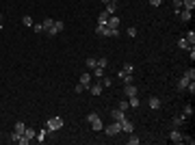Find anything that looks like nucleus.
<instances>
[{"instance_id": "nucleus-1", "label": "nucleus", "mask_w": 195, "mask_h": 145, "mask_svg": "<svg viewBox=\"0 0 195 145\" xmlns=\"http://www.w3.org/2000/svg\"><path fill=\"white\" fill-rule=\"evenodd\" d=\"M96 35H102V37H117L119 30H117V28H108V26H104V24H98Z\"/></svg>"}, {"instance_id": "nucleus-2", "label": "nucleus", "mask_w": 195, "mask_h": 145, "mask_svg": "<svg viewBox=\"0 0 195 145\" xmlns=\"http://www.w3.org/2000/svg\"><path fill=\"white\" fill-rule=\"evenodd\" d=\"M61 128H63V119H61V117H52V119H48V124H46V130H48V132L61 130Z\"/></svg>"}, {"instance_id": "nucleus-3", "label": "nucleus", "mask_w": 195, "mask_h": 145, "mask_svg": "<svg viewBox=\"0 0 195 145\" xmlns=\"http://www.w3.org/2000/svg\"><path fill=\"white\" fill-rule=\"evenodd\" d=\"M104 132H106L108 137H115V134H119V132H121V124H119V121H115V124H108V126L104 128Z\"/></svg>"}, {"instance_id": "nucleus-4", "label": "nucleus", "mask_w": 195, "mask_h": 145, "mask_svg": "<svg viewBox=\"0 0 195 145\" xmlns=\"http://www.w3.org/2000/svg\"><path fill=\"white\" fill-rule=\"evenodd\" d=\"M63 28H65V22H61V20H54V28L50 30L48 35H50V37H54V35H59Z\"/></svg>"}, {"instance_id": "nucleus-5", "label": "nucleus", "mask_w": 195, "mask_h": 145, "mask_svg": "<svg viewBox=\"0 0 195 145\" xmlns=\"http://www.w3.org/2000/svg\"><path fill=\"white\" fill-rule=\"evenodd\" d=\"M111 117H113L115 121H124V119H126V113L119 110V108H113V110H111Z\"/></svg>"}, {"instance_id": "nucleus-6", "label": "nucleus", "mask_w": 195, "mask_h": 145, "mask_svg": "<svg viewBox=\"0 0 195 145\" xmlns=\"http://www.w3.org/2000/svg\"><path fill=\"white\" fill-rule=\"evenodd\" d=\"M119 124H121V130H124V132H128V134H130V132H135V124H132V121L124 119V121H119Z\"/></svg>"}, {"instance_id": "nucleus-7", "label": "nucleus", "mask_w": 195, "mask_h": 145, "mask_svg": "<svg viewBox=\"0 0 195 145\" xmlns=\"http://www.w3.org/2000/svg\"><path fill=\"white\" fill-rule=\"evenodd\" d=\"M178 15H180V20H184V22H189V20L193 17V11H187V9H180V11H178Z\"/></svg>"}, {"instance_id": "nucleus-8", "label": "nucleus", "mask_w": 195, "mask_h": 145, "mask_svg": "<svg viewBox=\"0 0 195 145\" xmlns=\"http://www.w3.org/2000/svg\"><path fill=\"white\" fill-rule=\"evenodd\" d=\"M169 139H171L174 143H182V134H180V132H178L176 128H174V130L169 132Z\"/></svg>"}, {"instance_id": "nucleus-9", "label": "nucleus", "mask_w": 195, "mask_h": 145, "mask_svg": "<svg viewBox=\"0 0 195 145\" xmlns=\"http://www.w3.org/2000/svg\"><path fill=\"white\" fill-rule=\"evenodd\" d=\"M41 24H44V30H46V33H50V30L54 28V20H52V17H46Z\"/></svg>"}, {"instance_id": "nucleus-10", "label": "nucleus", "mask_w": 195, "mask_h": 145, "mask_svg": "<svg viewBox=\"0 0 195 145\" xmlns=\"http://www.w3.org/2000/svg\"><path fill=\"white\" fill-rule=\"evenodd\" d=\"M189 82H191V80H189V78H187V76H184V74H182V78H180V80H178V89H180V91H184V89H187V85H189Z\"/></svg>"}, {"instance_id": "nucleus-11", "label": "nucleus", "mask_w": 195, "mask_h": 145, "mask_svg": "<svg viewBox=\"0 0 195 145\" xmlns=\"http://www.w3.org/2000/svg\"><path fill=\"white\" fill-rule=\"evenodd\" d=\"M104 7H106V9H104V11H106V13H108V15H113V13H115V11H117V2H115V0H113V2H108V4H104Z\"/></svg>"}, {"instance_id": "nucleus-12", "label": "nucleus", "mask_w": 195, "mask_h": 145, "mask_svg": "<svg viewBox=\"0 0 195 145\" xmlns=\"http://www.w3.org/2000/svg\"><path fill=\"white\" fill-rule=\"evenodd\" d=\"M108 17H111V15H108L106 11H102V13L98 15V24H104V26H106V22H108Z\"/></svg>"}, {"instance_id": "nucleus-13", "label": "nucleus", "mask_w": 195, "mask_h": 145, "mask_svg": "<svg viewBox=\"0 0 195 145\" xmlns=\"http://www.w3.org/2000/svg\"><path fill=\"white\" fill-rule=\"evenodd\" d=\"M106 26H108V28H119V17H108Z\"/></svg>"}, {"instance_id": "nucleus-14", "label": "nucleus", "mask_w": 195, "mask_h": 145, "mask_svg": "<svg viewBox=\"0 0 195 145\" xmlns=\"http://www.w3.org/2000/svg\"><path fill=\"white\" fill-rule=\"evenodd\" d=\"M80 82L89 89V85H91V74H89V72H87V74H83V76H80Z\"/></svg>"}, {"instance_id": "nucleus-15", "label": "nucleus", "mask_w": 195, "mask_h": 145, "mask_svg": "<svg viewBox=\"0 0 195 145\" xmlns=\"http://www.w3.org/2000/svg\"><path fill=\"white\" fill-rule=\"evenodd\" d=\"M117 76H119V80H124L126 85H132V74H121V72H119Z\"/></svg>"}, {"instance_id": "nucleus-16", "label": "nucleus", "mask_w": 195, "mask_h": 145, "mask_svg": "<svg viewBox=\"0 0 195 145\" xmlns=\"http://www.w3.org/2000/svg\"><path fill=\"white\" fill-rule=\"evenodd\" d=\"M147 104H150V108H154V110H158V108H160V100H158V97H150V102H147Z\"/></svg>"}, {"instance_id": "nucleus-17", "label": "nucleus", "mask_w": 195, "mask_h": 145, "mask_svg": "<svg viewBox=\"0 0 195 145\" xmlns=\"http://www.w3.org/2000/svg\"><path fill=\"white\" fill-rule=\"evenodd\" d=\"M182 9L193 11V9H195V0H182Z\"/></svg>"}, {"instance_id": "nucleus-18", "label": "nucleus", "mask_w": 195, "mask_h": 145, "mask_svg": "<svg viewBox=\"0 0 195 145\" xmlns=\"http://www.w3.org/2000/svg\"><path fill=\"white\" fill-rule=\"evenodd\" d=\"M89 91H91V96H100L102 93V85H89Z\"/></svg>"}, {"instance_id": "nucleus-19", "label": "nucleus", "mask_w": 195, "mask_h": 145, "mask_svg": "<svg viewBox=\"0 0 195 145\" xmlns=\"http://www.w3.org/2000/svg\"><path fill=\"white\" fill-rule=\"evenodd\" d=\"M184 39H187L191 46H195V33L193 30H187V33H184Z\"/></svg>"}, {"instance_id": "nucleus-20", "label": "nucleus", "mask_w": 195, "mask_h": 145, "mask_svg": "<svg viewBox=\"0 0 195 145\" xmlns=\"http://www.w3.org/2000/svg\"><path fill=\"white\" fill-rule=\"evenodd\" d=\"M91 128H93V130H96V132H100V130H102V128H104V124H102V119H100V117H98L96 121H91Z\"/></svg>"}, {"instance_id": "nucleus-21", "label": "nucleus", "mask_w": 195, "mask_h": 145, "mask_svg": "<svg viewBox=\"0 0 195 145\" xmlns=\"http://www.w3.org/2000/svg\"><path fill=\"white\" fill-rule=\"evenodd\" d=\"M184 119H187V117H184V115H178V117H176V119H174V128H180V126H182V124H184Z\"/></svg>"}, {"instance_id": "nucleus-22", "label": "nucleus", "mask_w": 195, "mask_h": 145, "mask_svg": "<svg viewBox=\"0 0 195 145\" xmlns=\"http://www.w3.org/2000/svg\"><path fill=\"white\" fill-rule=\"evenodd\" d=\"M126 96H128V97L137 96V87H135V85H126Z\"/></svg>"}, {"instance_id": "nucleus-23", "label": "nucleus", "mask_w": 195, "mask_h": 145, "mask_svg": "<svg viewBox=\"0 0 195 145\" xmlns=\"http://www.w3.org/2000/svg\"><path fill=\"white\" fill-rule=\"evenodd\" d=\"M128 106H132V108H139V97H137V96H130V100H128Z\"/></svg>"}, {"instance_id": "nucleus-24", "label": "nucleus", "mask_w": 195, "mask_h": 145, "mask_svg": "<svg viewBox=\"0 0 195 145\" xmlns=\"http://www.w3.org/2000/svg\"><path fill=\"white\" fill-rule=\"evenodd\" d=\"M178 46H180V48H182V50H191V48H193V46H191V44H189V41L184 39V37H182V39L178 41Z\"/></svg>"}, {"instance_id": "nucleus-25", "label": "nucleus", "mask_w": 195, "mask_h": 145, "mask_svg": "<svg viewBox=\"0 0 195 145\" xmlns=\"http://www.w3.org/2000/svg\"><path fill=\"white\" fill-rule=\"evenodd\" d=\"M119 72H121V74H132V72H135V67H132L130 63H126V65H124V67H121Z\"/></svg>"}, {"instance_id": "nucleus-26", "label": "nucleus", "mask_w": 195, "mask_h": 145, "mask_svg": "<svg viewBox=\"0 0 195 145\" xmlns=\"http://www.w3.org/2000/svg\"><path fill=\"white\" fill-rule=\"evenodd\" d=\"M87 67H89V69H93V67H98V58H93V56H89V58H87Z\"/></svg>"}, {"instance_id": "nucleus-27", "label": "nucleus", "mask_w": 195, "mask_h": 145, "mask_svg": "<svg viewBox=\"0 0 195 145\" xmlns=\"http://www.w3.org/2000/svg\"><path fill=\"white\" fill-rule=\"evenodd\" d=\"M182 115H184V117H191V115H193V106H191V104H187V106H184V110H182Z\"/></svg>"}, {"instance_id": "nucleus-28", "label": "nucleus", "mask_w": 195, "mask_h": 145, "mask_svg": "<svg viewBox=\"0 0 195 145\" xmlns=\"http://www.w3.org/2000/svg\"><path fill=\"white\" fill-rule=\"evenodd\" d=\"M24 130H26V126H24L22 121H17V124H15V132H17V134H24Z\"/></svg>"}, {"instance_id": "nucleus-29", "label": "nucleus", "mask_w": 195, "mask_h": 145, "mask_svg": "<svg viewBox=\"0 0 195 145\" xmlns=\"http://www.w3.org/2000/svg\"><path fill=\"white\" fill-rule=\"evenodd\" d=\"M24 137L33 141V139H35V130H33V128H26V130H24Z\"/></svg>"}, {"instance_id": "nucleus-30", "label": "nucleus", "mask_w": 195, "mask_h": 145, "mask_svg": "<svg viewBox=\"0 0 195 145\" xmlns=\"http://www.w3.org/2000/svg\"><path fill=\"white\" fill-rule=\"evenodd\" d=\"M93 76H96V78H102V76H104V67H93Z\"/></svg>"}, {"instance_id": "nucleus-31", "label": "nucleus", "mask_w": 195, "mask_h": 145, "mask_svg": "<svg viewBox=\"0 0 195 145\" xmlns=\"http://www.w3.org/2000/svg\"><path fill=\"white\" fill-rule=\"evenodd\" d=\"M128 145H139V137H135V134L130 132V137H128Z\"/></svg>"}, {"instance_id": "nucleus-32", "label": "nucleus", "mask_w": 195, "mask_h": 145, "mask_svg": "<svg viewBox=\"0 0 195 145\" xmlns=\"http://www.w3.org/2000/svg\"><path fill=\"white\" fill-rule=\"evenodd\" d=\"M22 22H24V26H33V17H31V15H24Z\"/></svg>"}, {"instance_id": "nucleus-33", "label": "nucleus", "mask_w": 195, "mask_h": 145, "mask_svg": "<svg viewBox=\"0 0 195 145\" xmlns=\"http://www.w3.org/2000/svg\"><path fill=\"white\" fill-rule=\"evenodd\" d=\"M46 134H48V130H41V132L37 134V141H39V143H44V141H46Z\"/></svg>"}, {"instance_id": "nucleus-34", "label": "nucleus", "mask_w": 195, "mask_h": 145, "mask_svg": "<svg viewBox=\"0 0 195 145\" xmlns=\"http://www.w3.org/2000/svg\"><path fill=\"white\" fill-rule=\"evenodd\" d=\"M184 76H187L189 80H195V69H187V72H184Z\"/></svg>"}, {"instance_id": "nucleus-35", "label": "nucleus", "mask_w": 195, "mask_h": 145, "mask_svg": "<svg viewBox=\"0 0 195 145\" xmlns=\"http://www.w3.org/2000/svg\"><path fill=\"white\" fill-rule=\"evenodd\" d=\"M126 35H128V37H137V28H135V26H130V28L126 30Z\"/></svg>"}, {"instance_id": "nucleus-36", "label": "nucleus", "mask_w": 195, "mask_h": 145, "mask_svg": "<svg viewBox=\"0 0 195 145\" xmlns=\"http://www.w3.org/2000/svg\"><path fill=\"white\" fill-rule=\"evenodd\" d=\"M85 89H87V87H85V85H83V82H78V85H76V87H74V91H76V93H83V91H85Z\"/></svg>"}, {"instance_id": "nucleus-37", "label": "nucleus", "mask_w": 195, "mask_h": 145, "mask_svg": "<svg viewBox=\"0 0 195 145\" xmlns=\"http://www.w3.org/2000/svg\"><path fill=\"white\" fill-rule=\"evenodd\" d=\"M180 9H182V0H174V11L178 13Z\"/></svg>"}, {"instance_id": "nucleus-38", "label": "nucleus", "mask_w": 195, "mask_h": 145, "mask_svg": "<svg viewBox=\"0 0 195 145\" xmlns=\"http://www.w3.org/2000/svg\"><path fill=\"white\" fill-rule=\"evenodd\" d=\"M17 143H20V145H28V143H31V139H26V137L22 134V137L17 139Z\"/></svg>"}, {"instance_id": "nucleus-39", "label": "nucleus", "mask_w": 195, "mask_h": 145, "mask_svg": "<svg viewBox=\"0 0 195 145\" xmlns=\"http://www.w3.org/2000/svg\"><path fill=\"white\" fill-rule=\"evenodd\" d=\"M33 28H35V33H46L44 30V24H33Z\"/></svg>"}, {"instance_id": "nucleus-40", "label": "nucleus", "mask_w": 195, "mask_h": 145, "mask_svg": "<svg viewBox=\"0 0 195 145\" xmlns=\"http://www.w3.org/2000/svg\"><path fill=\"white\" fill-rule=\"evenodd\" d=\"M106 65H108L106 58H98V67H104V69H106Z\"/></svg>"}, {"instance_id": "nucleus-41", "label": "nucleus", "mask_w": 195, "mask_h": 145, "mask_svg": "<svg viewBox=\"0 0 195 145\" xmlns=\"http://www.w3.org/2000/svg\"><path fill=\"white\" fill-rule=\"evenodd\" d=\"M128 108H130V106H128V102H124V100H121V102H119V110H124V113H126Z\"/></svg>"}, {"instance_id": "nucleus-42", "label": "nucleus", "mask_w": 195, "mask_h": 145, "mask_svg": "<svg viewBox=\"0 0 195 145\" xmlns=\"http://www.w3.org/2000/svg\"><path fill=\"white\" fill-rule=\"evenodd\" d=\"M20 137H22V134H17V132H13V134H11V137H9V139H11V141H13V143H17V139H20Z\"/></svg>"}, {"instance_id": "nucleus-43", "label": "nucleus", "mask_w": 195, "mask_h": 145, "mask_svg": "<svg viewBox=\"0 0 195 145\" xmlns=\"http://www.w3.org/2000/svg\"><path fill=\"white\" fill-rule=\"evenodd\" d=\"M150 4H152V7H160V4H163V0H150Z\"/></svg>"}, {"instance_id": "nucleus-44", "label": "nucleus", "mask_w": 195, "mask_h": 145, "mask_svg": "<svg viewBox=\"0 0 195 145\" xmlns=\"http://www.w3.org/2000/svg\"><path fill=\"white\" fill-rule=\"evenodd\" d=\"M111 82H113L111 78H104V82H102V87H111Z\"/></svg>"}, {"instance_id": "nucleus-45", "label": "nucleus", "mask_w": 195, "mask_h": 145, "mask_svg": "<svg viewBox=\"0 0 195 145\" xmlns=\"http://www.w3.org/2000/svg\"><path fill=\"white\" fill-rule=\"evenodd\" d=\"M102 2H104V4H108V2H113V0H102Z\"/></svg>"}, {"instance_id": "nucleus-46", "label": "nucleus", "mask_w": 195, "mask_h": 145, "mask_svg": "<svg viewBox=\"0 0 195 145\" xmlns=\"http://www.w3.org/2000/svg\"><path fill=\"white\" fill-rule=\"evenodd\" d=\"M0 22H2V13H0Z\"/></svg>"}, {"instance_id": "nucleus-47", "label": "nucleus", "mask_w": 195, "mask_h": 145, "mask_svg": "<svg viewBox=\"0 0 195 145\" xmlns=\"http://www.w3.org/2000/svg\"><path fill=\"white\" fill-rule=\"evenodd\" d=\"M0 30H2V22H0Z\"/></svg>"}]
</instances>
